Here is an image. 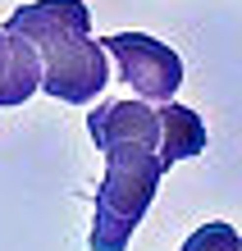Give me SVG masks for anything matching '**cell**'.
Instances as JSON below:
<instances>
[{
  "instance_id": "cell-1",
  "label": "cell",
  "mask_w": 242,
  "mask_h": 251,
  "mask_svg": "<svg viewBox=\"0 0 242 251\" xmlns=\"http://www.w3.org/2000/svg\"><path fill=\"white\" fill-rule=\"evenodd\" d=\"M5 32L32 41L41 55V92L69 105H87L105 92L110 64L105 46L92 41V14L82 0H32L5 19Z\"/></svg>"
},
{
  "instance_id": "cell-2",
  "label": "cell",
  "mask_w": 242,
  "mask_h": 251,
  "mask_svg": "<svg viewBox=\"0 0 242 251\" xmlns=\"http://www.w3.org/2000/svg\"><path fill=\"white\" fill-rule=\"evenodd\" d=\"M105 178L96 187V224H92V251H128L133 228L151 210L164 178L160 151L142 142H114L105 146Z\"/></svg>"
},
{
  "instance_id": "cell-3",
  "label": "cell",
  "mask_w": 242,
  "mask_h": 251,
  "mask_svg": "<svg viewBox=\"0 0 242 251\" xmlns=\"http://www.w3.org/2000/svg\"><path fill=\"white\" fill-rule=\"evenodd\" d=\"M105 55H114L119 82L133 87L146 105H169L183 87V60L174 46L146 37V32H114L101 41Z\"/></svg>"
},
{
  "instance_id": "cell-4",
  "label": "cell",
  "mask_w": 242,
  "mask_h": 251,
  "mask_svg": "<svg viewBox=\"0 0 242 251\" xmlns=\"http://www.w3.org/2000/svg\"><path fill=\"white\" fill-rule=\"evenodd\" d=\"M32 92H41V55L32 41L0 27V110L23 105Z\"/></svg>"
},
{
  "instance_id": "cell-5",
  "label": "cell",
  "mask_w": 242,
  "mask_h": 251,
  "mask_svg": "<svg viewBox=\"0 0 242 251\" xmlns=\"http://www.w3.org/2000/svg\"><path fill=\"white\" fill-rule=\"evenodd\" d=\"M206 151V124L188 105H160V165L174 169L178 160H192Z\"/></svg>"
},
{
  "instance_id": "cell-6",
  "label": "cell",
  "mask_w": 242,
  "mask_h": 251,
  "mask_svg": "<svg viewBox=\"0 0 242 251\" xmlns=\"http://www.w3.org/2000/svg\"><path fill=\"white\" fill-rule=\"evenodd\" d=\"M178 251H242V233L233 224H224V219H210V224L192 228Z\"/></svg>"
}]
</instances>
